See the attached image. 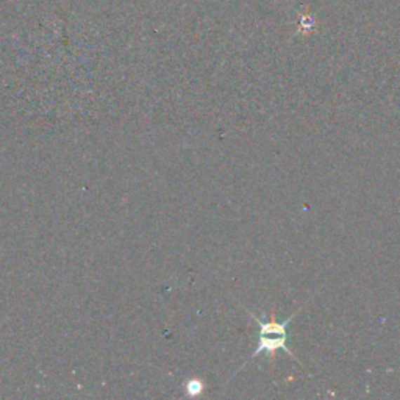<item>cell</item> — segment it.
I'll return each instance as SVG.
<instances>
[{
	"instance_id": "cell-2",
	"label": "cell",
	"mask_w": 400,
	"mask_h": 400,
	"mask_svg": "<svg viewBox=\"0 0 400 400\" xmlns=\"http://www.w3.org/2000/svg\"><path fill=\"white\" fill-rule=\"evenodd\" d=\"M186 389H188L189 396H199L204 391V383L200 380H189L186 385Z\"/></svg>"
},
{
	"instance_id": "cell-1",
	"label": "cell",
	"mask_w": 400,
	"mask_h": 400,
	"mask_svg": "<svg viewBox=\"0 0 400 400\" xmlns=\"http://www.w3.org/2000/svg\"><path fill=\"white\" fill-rule=\"evenodd\" d=\"M294 314L295 313H293L284 322H277L275 321L274 313L271 314V321H263L255 313H251V316L253 317V321L257 322L258 327H260V336H258V346H257V349H255L252 356L249 358V361L255 360V358L263 355V354L269 355L271 356V360H274L275 354H277L279 350H284V352H286L288 355H291L293 358H295V355L286 346L288 324L293 321Z\"/></svg>"
}]
</instances>
